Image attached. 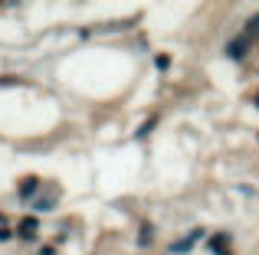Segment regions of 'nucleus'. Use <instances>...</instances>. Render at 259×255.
I'll return each mask as SVG.
<instances>
[{
  "mask_svg": "<svg viewBox=\"0 0 259 255\" xmlns=\"http://www.w3.org/2000/svg\"><path fill=\"white\" fill-rule=\"evenodd\" d=\"M33 206H36V213H46V209H56V200L53 196H39Z\"/></svg>",
  "mask_w": 259,
  "mask_h": 255,
  "instance_id": "obj_7",
  "label": "nucleus"
},
{
  "mask_svg": "<svg viewBox=\"0 0 259 255\" xmlns=\"http://www.w3.org/2000/svg\"><path fill=\"white\" fill-rule=\"evenodd\" d=\"M36 190H39V180L36 177H26L23 183H20V196H33Z\"/></svg>",
  "mask_w": 259,
  "mask_h": 255,
  "instance_id": "obj_6",
  "label": "nucleus"
},
{
  "mask_svg": "<svg viewBox=\"0 0 259 255\" xmlns=\"http://www.w3.org/2000/svg\"><path fill=\"white\" fill-rule=\"evenodd\" d=\"M207 246H210L213 255H233V252H230V236H227V232H217Z\"/></svg>",
  "mask_w": 259,
  "mask_h": 255,
  "instance_id": "obj_3",
  "label": "nucleus"
},
{
  "mask_svg": "<svg viewBox=\"0 0 259 255\" xmlns=\"http://www.w3.org/2000/svg\"><path fill=\"white\" fill-rule=\"evenodd\" d=\"M7 239H13V232H10L7 226H0V242H7Z\"/></svg>",
  "mask_w": 259,
  "mask_h": 255,
  "instance_id": "obj_8",
  "label": "nucleus"
},
{
  "mask_svg": "<svg viewBox=\"0 0 259 255\" xmlns=\"http://www.w3.org/2000/svg\"><path fill=\"white\" fill-rule=\"evenodd\" d=\"M200 236H204V232L200 229H194L187 236V239H177V242H171V255H184V252H190V249H194V242L200 239Z\"/></svg>",
  "mask_w": 259,
  "mask_h": 255,
  "instance_id": "obj_2",
  "label": "nucleus"
},
{
  "mask_svg": "<svg viewBox=\"0 0 259 255\" xmlns=\"http://www.w3.org/2000/svg\"><path fill=\"white\" fill-rule=\"evenodd\" d=\"M256 105H259V95H256Z\"/></svg>",
  "mask_w": 259,
  "mask_h": 255,
  "instance_id": "obj_9",
  "label": "nucleus"
},
{
  "mask_svg": "<svg viewBox=\"0 0 259 255\" xmlns=\"http://www.w3.org/2000/svg\"><path fill=\"white\" fill-rule=\"evenodd\" d=\"M243 36L250 39H259V16H250V20H246V26H243Z\"/></svg>",
  "mask_w": 259,
  "mask_h": 255,
  "instance_id": "obj_5",
  "label": "nucleus"
},
{
  "mask_svg": "<svg viewBox=\"0 0 259 255\" xmlns=\"http://www.w3.org/2000/svg\"><path fill=\"white\" fill-rule=\"evenodd\" d=\"M246 53H250V39H246L243 33H240V36H233V39L227 43V56H230V59H243Z\"/></svg>",
  "mask_w": 259,
  "mask_h": 255,
  "instance_id": "obj_1",
  "label": "nucleus"
},
{
  "mask_svg": "<svg viewBox=\"0 0 259 255\" xmlns=\"http://www.w3.org/2000/svg\"><path fill=\"white\" fill-rule=\"evenodd\" d=\"M36 229H39V219L26 216L23 223H20V239H36Z\"/></svg>",
  "mask_w": 259,
  "mask_h": 255,
  "instance_id": "obj_4",
  "label": "nucleus"
}]
</instances>
